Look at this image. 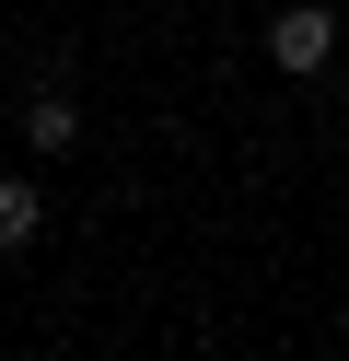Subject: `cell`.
<instances>
[{"instance_id":"cell-1","label":"cell","mask_w":349,"mask_h":361,"mask_svg":"<svg viewBox=\"0 0 349 361\" xmlns=\"http://www.w3.org/2000/svg\"><path fill=\"white\" fill-rule=\"evenodd\" d=\"M268 71H291V82L338 71V12H326V0H291V12L268 24Z\"/></svg>"},{"instance_id":"cell-2","label":"cell","mask_w":349,"mask_h":361,"mask_svg":"<svg viewBox=\"0 0 349 361\" xmlns=\"http://www.w3.org/2000/svg\"><path fill=\"white\" fill-rule=\"evenodd\" d=\"M23 140H35V152H47V164H59V152H70V140H82V105H70V94H59V82H47V94H23Z\"/></svg>"},{"instance_id":"cell-3","label":"cell","mask_w":349,"mask_h":361,"mask_svg":"<svg viewBox=\"0 0 349 361\" xmlns=\"http://www.w3.org/2000/svg\"><path fill=\"white\" fill-rule=\"evenodd\" d=\"M35 233H47V187L35 175H0V257H23Z\"/></svg>"}]
</instances>
